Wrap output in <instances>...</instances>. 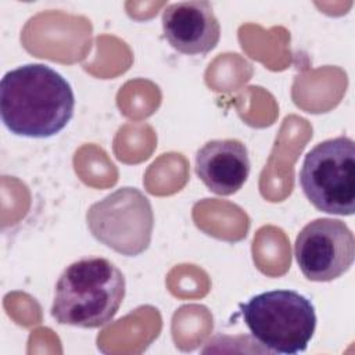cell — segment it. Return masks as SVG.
Returning <instances> with one entry per match:
<instances>
[{"instance_id":"obj_1","label":"cell","mask_w":355,"mask_h":355,"mask_svg":"<svg viewBox=\"0 0 355 355\" xmlns=\"http://www.w3.org/2000/svg\"><path fill=\"white\" fill-rule=\"evenodd\" d=\"M73 110L69 82L46 64H25L1 78V121L17 136L51 137L68 125Z\"/></svg>"},{"instance_id":"obj_2","label":"cell","mask_w":355,"mask_h":355,"mask_svg":"<svg viewBox=\"0 0 355 355\" xmlns=\"http://www.w3.org/2000/svg\"><path fill=\"white\" fill-rule=\"evenodd\" d=\"M125 293V276L111 261L82 258L60 275L51 316L60 324L97 329L114 319Z\"/></svg>"},{"instance_id":"obj_3","label":"cell","mask_w":355,"mask_h":355,"mask_svg":"<svg viewBox=\"0 0 355 355\" xmlns=\"http://www.w3.org/2000/svg\"><path fill=\"white\" fill-rule=\"evenodd\" d=\"M252 336L268 351L295 355L304 352L316 329L315 306L294 290H270L240 304Z\"/></svg>"},{"instance_id":"obj_4","label":"cell","mask_w":355,"mask_h":355,"mask_svg":"<svg viewBox=\"0 0 355 355\" xmlns=\"http://www.w3.org/2000/svg\"><path fill=\"white\" fill-rule=\"evenodd\" d=\"M300 186L319 211L349 216L355 212V143L338 136L306 153L300 171Z\"/></svg>"},{"instance_id":"obj_5","label":"cell","mask_w":355,"mask_h":355,"mask_svg":"<svg viewBox=\"0 0 355 355\" xmlns=\"http://www.w3.org/2000/svg\"><path fill=\"white\" fill-rule=\"evenodd\" d=\"M86 220L96 240L122 255L136 257L150 245L153 208L150 200L135 187H121L94 202Z\"/></svg>"},{"instance_id":"obj_6","label":"cell","mask_w":355,"mask_h":355,"mask_svg":"<svg viewBox=\"0 0 355 355\" xmlns=\"http://www.w3.org/2000/svg\"><path fill=\"white\" fill-rule=\"evenodd\" d=\"M294 255L308 280L331 282L348 272L354 263V233L340 219H315L298 233Z\"/></svg>"},{"instance_id":"obj_7","label":"cell","mask_w":355,"mask_h":355,"mask_svg":"<svg viewBox=\"0 0 355 355\" xmlns=\"http://www.w3.org/2000/svg\"><path fill=\"white\" fill-rule=\"evenodd\" d=\"M162 29L168 43L179 53L204 55L220 37V25L209 1H178L162 12Z\"/></svg>"},{"instance_id":"obj_8","label":"cell","mask_w":355,"mask_h":355,"mask_svg":"<svg viewBox=\"0 0 355 355\" xmlns=\"http://www.w3.org/2000/svg\"><path fill=\"white\" fill-rule=\"evenodd\" d=\"M251 162L244 143L219 139L205 143L196 154V173L218 196L237 193L250 175Z\"/></svg>"}]
</instances>
